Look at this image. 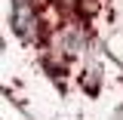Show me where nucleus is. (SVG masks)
Here are the masks:
<instances>
[{
	"mask_svg": "<svg viewBox=\"0 0 123 120\" xmlns=\"http://www.w3.org/2000/svg\"><path fill=\"white\" fill-rule=\"evenodd\" d=\"M34 15L31 0H12V28L18 37H34Z\"/></svg>",
	"mask_w": 123,
	"mask_h": 120,
	"instance_id": "f257e3e1",
	"label": "nucleus"
}]
</instances>
